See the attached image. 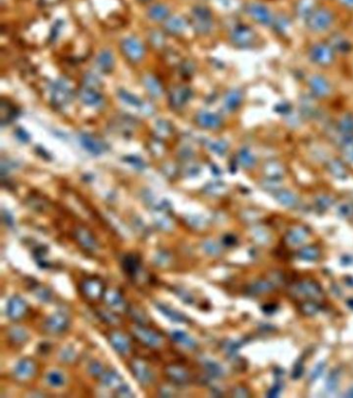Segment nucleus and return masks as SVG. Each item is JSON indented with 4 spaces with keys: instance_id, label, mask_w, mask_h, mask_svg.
<instances>
[{
    "instance_id": "nucleus-57",
    "label": "nucleus",
    "mask_w": 353,
    "mask_h": 398,
    "mask_svg": "<svg viewBox=\"0 0 353 398\" xmlns=\"http://www.w3.org/2000/svg\"><path fill=\"white\" fill-rule=\"evenodd\" d=\"M233 396H237V397H248V396H250V393L248 392L247 389L242 388V387H239V388H235V389L233 390Z\"/></svg>"
},
{
    "instance_id": "nucleus-64",
    "label": "nucleus",
    "mask_w": 353,
    "mask_h": 398,
    "mask_svg": "<svg viewBox=\"0 0 353 398\" xmlns=\"http://www.w3.org/2000/svg\"><path fill=\"white\" fill-rule=\"evenodd\" d=\"M347 396H348V397H353V388H352V389H350V390L348 391V393H347Z\"/></svg>"
},
{
    "instance_id": "nucleus-16",
    "label": "nucleus",
    "mask_w": 353,
    "mask_h": 398,
    "mask_svg": "<svg viewBox=\"0 0 353 398\" xmlns=\"http://www.w3.org/2000/svg\"><path fill=\"white\" fill-rule=\"evenodd\" d=\"M123 52L128 57V59L132 61H139L144 54L142 45L134 39H128L124 41Z\"/></svg>"
},
{
    "instance_id": "nucleus-50",
    "label": "nucleus",
    "mask_w": 353,
    "mask_h": 398,
    "mask_svg": "<svg viewBox=\"0 0 353 398\" xmlns=\"http://www.w3.org/2000/svg\"><path fill=\"white\" fill-rule=\"evenodd\" d=\"M168 29L172 33H179L184 29V22L181 19H171L167 25Z\"/></svg>"
},
{
    "instance_id": "nucleus-44",
    "label": "nucleus",
    "mask_w": 353,
    "mask_h": 398,
    "mask_svg": "<svg viewBox=\"0 0 353 398\" xmlns=\"http://www.w3.org/2000/svg\"><path fill=\"white\" fill-rule=\"evenodd\" d=\"M48 383L53 387H62L65 385V378L64 376L58 372H51L47 376Z\"/></svg>"
},
{
    "instance_id": "nucleus-20",
    "label": "nucleus",
    "mask_w": 353,
    "mask_h": 398,
    "mask_svg": "<svg viewBox=\"0 0 353 398\" xmlns=\"http://www.w3.org/2000/svg\"><path fill=\"white\" fill-rule=\"evenodd\" d=\"M309 234V231L304 226H297L292 228L286 235V242L292 246H298V245L303 244L307 236Z\"/></svg>"
},
{
    "instance_id": "nucleus-31",
    "label": "nucleus",
    "mask_w": 353,
    "mask_h": 398,
    "mask_svg": "<svg viewBox=\"0 0 353 398\" xmlns=\"http://www.w3.org/2000/svg\"><path fill=\"white\" fill-rule=\"evenodd\" d=\"M276 198L282 205L287 206V207L296 206L299 201L296 194H293L292 192L287 191V190H279L276 193Z\"/></svg>"
},
{
    "instance_id": "nucleus-39",
    "label": "nucleus",
    "mask_w": 353,
    "mask_h": 398,
    "mask_svg": "<svg viewBox=\"0 0 353 398\" xmlns=\"http://www.w3.org/2000/svg\"><path fill=\"white\" fill-rule=\"evenodd\" d=\"M239 161L246 168H251L256 164V158L247 148H244L239 152Z\"/></svg>"
},
{
    "instance_id": "nucleus-8",
    "label": "nucleus",
    "mask_w": 353,
    "mask_h": 398,
    "mask_svg": "<svg viewBox=\"0 0 353 398\" xmlns=\"http://www.w3.org/2000/svg\"><path fill=\"white\" fill-rule=\"evenodd\" d=\"M81 289L85 297L91 300H98L104 297L105 286L103 282L96 277H90L82 282Z\"/></svg>"
},
{
    "instance_id": "nucleus-25",
    "label": "nucleus",
    "mask_w": 353,
    "mask_h": 398,
    "mask_svg": "<svg viewBox=\"0 0 353 398\" xmlns=\"http://www.w3.org/2000/svg\"><path fill=\"white\" fill-rule=\"evenodd\" d=\"M192 93L191 90L187 87H179L175 90L172 91V96H171V102L173 103L174 106H182L186 102L189 101Z\"/></svg>"
},
{
    "instance_id": "nucleus-26",
    "label": "nucleus",
    "mask_w": 353,
    "mask_h": 398,
    "mask_svg": "<svg viewBox=\"0 0 353 398\" xmlns=\"http://www.w3.org/2000/svg\"><path fill=\"white\" fill-rule=\"evenodd\" d=\"M274 288V282L270 280H258L248 287V291L251 295H263L272 291Z\"/></svg>"
},
{
    "instance_id": "nucleus-2",
    "label": "nucleus",
    "mask_w": 353,
    "mask_h": 398,
    "mask_svg": "<svg viewBox=\"0 0 353 398\" xmlns=\"http://www.w3.org/2000/svg\"><path fill=\"white\" fill-rule=\"evenodd\" d=\"M310 57L313 63L321 67L330 66L335 59V51L328 44H316L311 48Z\"/></svg>"
},
{
    "instance_id": "nucleus-36",
    "label": "nucleus",
    "mask_w": 353,
    "mask_h": 398,
    "mask_svg": "<svg viewBox=\"0 0 353 398\" xmlns=\"http://www.w3.org/2000/svg\"><path fill=\"white\" fill-rule=\"evenodd\" d=\"M128 313L138 325L145 326L150 322V319L147 317V314L141 308L136 307V306H131V307H129Z\"/></svg>"
},
{
    "instance_id": "nucleus-56",
    "label": "nucleus",
    "mask_w": 353,
    "mask_h": 398,
    "mask_svg": "<svg viewBox=\"0 0 353 398\" xmlns=\"http://www.w3.org/2000/svg\"><path fill=\"white\" fill-rule=\"evenodd\" d=\"M317 203L320 207H323V208H328L329 206H331V204L333 203V200L331 198H329L328 196H322V197H319L317 199Z\"/></svg>"
},
{
    "instance_id": "nucleus-14",
    "label": "nucleus",
    "mask_w": 353,
    "mask_h": 398,
    "mask_svg": "<svg viewBox=\"0 0 353 398\" xmlns=\"http://www.w3.org/2000/svg\"><path fill=\"white\" fill-rule=\"evenodd\" d=\"M108 338L111 346L117 353H120L121 355H128L130 353L131 351L130 340L123 333L117 331L111 332L108 336Z\"/></svg>"
},
{
    "instance_id": "nucleus-24",
    "label": "nucleus",
    "mask_w": 353,
    "mask_h": 398,
    "mask_svg": "<svg viewBox=\"0 0 353 398\" xmlns=\"http://www.w3.org/2000/svg\"><path fill=\"white\" fill-rule=\"evenodd\" d=\"M264 173L271 179H280L285 173V168L277 161H271L264 165Z\"/></svg>"
},
{
    "instance_id": "nucleus-63",
    "label": "nucleus",
    "mask_w": 353,
    "mask_h": 398,
    "mask_svg": "<svg viewBox=\"0 0 353 398\" xmlns=\"http://www.w3.org/2000/svg\"><path fill=\"white\" fill-rule=\"evenodd\" d=\"M225 244H227V245H231V244H234L235 243V238L233 237V236H231V235H227L226 237H225Z\"/></svg>"
},
{
    "instance_id": "nucleus-18",
    "label": "nucleus",
    "mask_w": 353,
    "mask_h": 398,
    "mask_svg": "<svg viewBox=\"0 0 353 398\" xmlns=\"http://www.w3.org/2000/svg\"><path fill=\"white\" fill-rule=\"evenodd\" d=\"M195 19L197 20L196 28L200 33H209L212 27L211 14L205 9H197L195 11Z\"/></svg>"
},
{
    "instance_id": "nucleus-60",
    "label": "nucleus",
    "mask_w": 353,
    "mask_h": 398,
    "mask_svg": "<svg viewBox=\"0 0 353 398\" xmlns=\"http://www.w3.org/2000/svg\"><path fill=\"white\" fill-rule=\"evenodd\" d=\"M337 384H338V375L332 374V375L330 376V379H329V382H328V387H329V389L335 390V389L337 388Z\"/></svg>"
},
{
    "instance_id": "nucleus-34",
    "label": "nucleus",
    "mask_w": 353,
    "mask_h": 398,
    "mask_svg": "<svg viewBox=\"0 0 353 398\" xmlns=\"http://www.w3.org/2000/svg\"><path fill=\"white\" fill-rule=\"evenodd\" d=\"M315 5V0H300L297 7L298 15L307 20V18L314 12Z\"/></svg>"
},
{
    "instance_id": "nucleus-17",
    "label": "nucleus",
    "mask_w": 353,
    "mask_h": 398,
    "mask_svg": "<svg viewBox=\"0 0 353 398\" xmlns=\"http://www.w3.org/2000/svg\"><path fill=\"white\" fill-rule=\"evenodd\" d=\"M82 146L94 155H101L105 151V145L102 141L88 134H82L80 137Z\"/></svg>"
},
{
    "instance_id": "nucleus-11",
    "label": "nucleus",
    "mask_w": 353,
    "mask_h": 398,
    "mask_svg": "<svg viewBox=\"0 0 353 398\" xmlns=\"http://www.w3.org/2000/svg\"><path fill=\"white\" fill-rule=\"evenodd\" d=\"M309 87L311 93L317 98H326L332 91L331 84L320 75H314L309 79Z\"/></svg>"
},
{
    "instance_id": "nucleus-32",
    "label": "nucleus",
    "mask_w": 353,
    "mask_h": 398,
    "mask_svg": "<svg viewBox=\"0 0 353 398\" xmlns=\"http://www.w3.org/2000/svg\"><path fill=\"white\" fill-rule=\"evenodd\" d=\"M171 337L174 341L179 342L185 347H188L190 349H193L196 347V342L193 338H191L190 336L184 332V331H180V330H176V331H173L171 333Z\"/></svg>"
},
{
    "instance_id": "nucleus-28",
    "label": "nucleus",
    "mask_w": 353,
    "mask_h": 398,
    "mask_svg": "<svg viewBox=\"0 0 353 398\" xmlns=\"http://www.w3.org/2000/svg\"><path fill=\"white\" fill-rule=\"evenodd\" d=\"M102 384L108 388H115L117 389L119 387H121L124 383H123V379L122 377L120 376L119 373H116L114 370H110L108 373H105L102 377Z\"/></svg>"
},
{
    "instance_id": "nucleus-1",
    "label": "nucleus",
    "mask_w": 353,
    "mask_h": 398,
    "mask_svg": "<svg viewBox=\"0 0 353 398\" xmlns=\"http://www.w3.org/2000/svg\"><path fill=\"white\" fill-rule=\"evenodd\" d=\"M334 22V14L327 8L315 9L307 18L308 27L314 33H322L329 29Z\"/></svg>"
},
{
    "instance_id": "nucleus-48",
    "label": "nucleus",
    "mask_w": 353,
    "mask_h": 398,
    "mask_svg": "<svg viewBox=\"0 0 353 398\" xmlns=\"http://www.w3.org/2000/svg\"><path fill=\"white\" fill-rule=\"evenodd\" d=\"M150 15L153 19H157V20H161V19H164L167 15H168V11L166 10L165 7H162V6H156L154 8H152L151 12H150Z\"/></svg>"
},
{
    "instance_id": "nucleus-29",
    "label": "nucleus",
    "mask_w": 353,
    "mask_h": 398,
    "mask_svg": "<svg viewBox=\"0 0 353 398\" xmlns=\"http://www.w3.org/2000/svg\"><path fill=\"white\" fill-rule=\"evenodd\" d=\"M329 45L334 49V51L338 52H348L350 50V43L341 35L335 34L329 40Z\"/></svg>"
},
{
    "instance_id": "nucleus-41",
    "label": "nucleus",
    "mask_w": 353,
    "mask_h": 398,
    "mask_svg": "<svg viewBox=\"0 0 353 398\" xmlns=\"http://www.w3.org/2000/svg\"><path fill=\"white\" fill-rule=\"evenodd\" d=\"M329 170L331 173L339 178H343L346 175V168L344 167L343 163L339 160H332L329 163Z\"/></svg>"
},
{
    "instance_id": "nucleus-45",
    "label": "nucleus",
    "mask_w": 353,
    "mask_h": 398,
    "mask_svg": "<svg viewBox=\"0 0 353 398\" xmlns=\"http://www.w3.org/2000/svg\"><path fill=\"white\" fill-rule=\"evenodd\" d=\"M98 314L105 323H107L109 325H119L121 323V319L111 311L100 310V311H98Z\"/></svg>"
},
{
    "instance_id": "nucleus-10",
    "label": "nucleus",
    "mask_w": 353,
    "mask_h": 398,
    "mask_svg": "<svg viewBox=\"0 0 353 398\" xmlns=\"http://www.w3.org/2000/svg\"><path fill=\"white\" fill-rule=\"evenodd\" d=\"M37 373V364L33 359H23L15 367L14 376L20 382L28 381Z\"/></svg>"
},
{
    "instance_id": "nucleus-33",
    "label": "nucleus",
    "mask_w": 353,
    "mask_h": 398,
    "mask_svg": "<svg viewBox=\"0 0 353 398\" xmlns=\"http://www.w3.org/2000/svg\"><path fill=\"white\" fill-rule=\"evenodd\" d=\"M98 66L103 72H110L113 69L114 59L110 51H103L98 57Z\"/></svg>"
},
{
    "instance_id": "nucleus-27",
    "label": "nucleus",
    "mask_w": 353,
    "mask_h": 398,
    "mask_svg": "<svg viewBox=\"0 0 353 398\" xmlns=\"http://www.w3.org/2000/svg\"><path fill=\"white\" fill-rule=\"evenodd\" d=\"M157 308L165 315L167 316L168 319H170L171 321L173 322H176V323H184V322H187L188 319L183 314L181 313L180 311L178 310H174L170 307H168V306L164 305V304H161V303H157Z\"/></svg>"
},
{
    "instance_id": "nucleus-3",
    "label": "nucleus",
    "mask_w": 353,
    "mask_h": 398,
    "mask_svg": "<svg viewBox=\"0 0 353 398\" xmlns=\"http://www.w3.org/2000/svg\"><path fill=\"white\" fill-rule=\"evenodd\" d=\"M133 333L136 336V338L146 347L160 348L163 344L164 339L162 337V335L149 328H146L145 326L138 325L134 327Z\"/></svg>"
},
{
    "instance_id": "nucleus-62",
    "label": "nucleus",
    "mask_w": 353,
    "mask_h": 398,
    "mask_svg": "<svg viewBox=\"0 0 353 398\" xmlns=\"http://www.w3.org/2000/svg\"><path fill=\"white\" fill-rule=\"evenodd\" d=\"M340 3L347 8H353V0H340Z\"/></svg>"
},
{
    "instance_id": "nucleus-5",
    "label": "nucleus",
    "mask_w": 353,
    "mask_h": 398,
    "mask_svg": "<svg viewBox=\"0 0 353 398\" xmlns=\"http://www.w3.org/2000/svg\"><path fill=\"white\" fill-rule=\"evenodd\" d=\"M247 13L252 19L262 25H271L274 22V16L270 9L259 3H250L247 5Z\"/></svg>"
},
{
    "instance_id": "nucleus-55",
    "label": "nucleus",
    "mask_w": 353,
    "mask_h": 398,
    "mask_svg": "<svg viewBox=\"0 0 353 398\" xmlns=\"http://www.w3.org/2000/svg\"><path fill=\"white\" fill-rule=\"evenodd\" d=\"M170 261V256L166 252H161L156 257V263L159 266H166Z\"/></svg>"
},
{
    "instance_id": "nucleus-59",
    "label": "nucleus",
    "mask_w": 353,
    "mask_h": 398,
    "mask_svg": "<svg viewBox=\"0 0 353 398\" xmlns=\"http://www.w3.org/2000/svg\"><path fill=\"white\" fill-rule=\"evenodd\" d=\"M3 219H4V222L6 223V225H8V226L14 225V219L9 211H7V210L3 211Z\"/></svg>"
},
{
    "instance_id": "nucleus-13",
    "label": "nucleus",
    "mask_w": 353,
    "mask_h": 398,
    "mask_svg": "<svg viewBox=\"0 0 353 398\" xmlns=\"http://www.w3.org/2000/svg\"><path fill=\"white\" fill-rule=\"evenodd\" d=\"M27 310V305L19 296H14L10 299L8 304V316L13 321L22 319Z\"/></svg>"
},
{
    "instance_id": "nucleus-61",
    "label": "nucleus",
    "mask_w": 353,
    "mask_h": 398,
    "mask_svg": "<svg viewBox=\"0 0 353 398\" xmlns=\"http://www.w3.org/2000/svg\"><path fill=\"white\" fill-rule=\"evenodd\" d=\"M323 368H325V365H322V364H320V365H318L317 367H316V368L314 369V372H313V374L311 375L312 376V379L313 380H315V379H317L320 375H321V373H322V370H323Z\"/></svg>"
},
{
    "instance_id": "nucleus-49",
    "label": "nucleus",
    "mask_w": 353,
    "mask_h": 398,
    "mask_svg": "<svg viewBox=\"0 0 353 398\" xmlns=\"http://www.w3.org/2000/svg\"><path fill=\"white\" fill-rule=\"evenodd\" d=\"M203 248L211 255H218L221 252L220 247L218 246V244L213 242V241H207L203 244Z\"/></svg>"
},
{
    "instance_id": "nucleus-22",
    "label": "nucleus",
    "mask_w": 353,
    "mask_h": 398,
    "mask_svg": "<svg viewBox=\"0 0 353 398\" xmlns=\"http://www.w3.org/2000/svg\"><path fill=\"white\" fill-rule=\"evenodd\" d=\"M197 120L201 127L208 129H217L221 126L222 122L221 118L218 115L210 112H201L198 115Z\"/></svg>"
},
{
    "instance_id": "nucleus-21",
    "label": "nucleus",
    "mask_w": 353,
    "mask_h": 398,
    "mask_svg": "<svg viewBox=\"0 0 353 398\" xmlns=\"http://www.w3.org/2000/svg\"><path fill=\"white\" fill-rule=\"evenodd\" d=\"M8 336H9L10 341L13 342L15 346H22L29 338L27 331L20 326L11 327L8 330Z\"/></svg>"
},
{
    "instance_id": "nucleus-58",
    "label": "nucleus",
    "mask_w": 353,
    "mask_h": 398,
    "mask_svg": "<svg viewBox=\"0 0 353 398\" xmlns=\"http://www.w3.org/2000/svg\"><path fill=\"white\" fill-rule=\"evenodd\" d=\"M226 148H227V145L224 142H217L213 146V150L218 152V154H220V155L224 154V152L226 151Z\"/></svg>"
},
{
    "instance_id": "nucleus-42",
    "label": "nucleus",
    "mask_w": 353,
    "mask_h": 398,
    "mask_svg": "<svg viewBox=\"0 0 353 398\" xmlns=\"http://www.w3.org/2000/svg\"><path fill=\"white\" fill-rule=\"evenodd\" d=\"M204 368L205 370H207V373L212 376V377H215V378H220L224 375V372H223V368L222 367L218 364V363H215L213 361H208L204 363Z\"/></svg>"
},
{
    "instance_id": "nucleus-7",
    "label": "nucleus",
    "mask_w": 353,
    "mask_h": 398,
    "mask_svg": "<svg viewBox=\"0 0 353 398\" xmlns=\"http://www.w3.org/2000/svg\"><path fill=\"white\" fill-rule=\"evenodd\" d=\"M290 291L296 297H304L310 299H317L323 297L322 289L320 286L313 281H303L293 285Z\"/></svg>"
},
{
    "instance_id": "nucleus-37",
    "label": "nucleus",
    "mask_w": 353,
    "mask_h": 398,
    "mask_svg": "<svg viewBox=\"0 0 353 398\" xmlns=\"http://www.w3.org/2000/svg\"><path fill=\"white\" fill-rule=\"evenodd\" d=\"M344 156L351 162H353V134L344 135L341 142Z\"/></svg>"
},
{
    "instance_id": "nucleus-9",
    "label": "nucleus",
    "mask_w": 353,
    "mask_h": 398,
    "mask_svg": "<svg viewBox=\"0 0 353 398\" xmlns=\"http://www.w3.org/2000/svg\"><path fill=\"white\" fill-rule=\"evenodd\" d=\"M131 368L135 378L142 386H149L150 384H152L154 380V375L144 361L139 359L134 360L131 363Z\"/></svg>"
},
{
    "instance_id": "nucleus-53",
    "label": "nucleus",
    "mask_w": 353,
    "mask_h": 398,
    "mask_svg": "<svg viewBox=\"0 0 353 398\" xmlns=\"http://www.w3.org/2000/svg\"><path fill=\"white\" fill-rule=\"evenodd\" d=\"M37 297L43 301V302H49L51 300V291L45 287H41L39 289H36Z\"/></svg>"
},
{
    "instance_id": "nucleus-52",
    "label": "nucleus",
    "mask_w": 353,
    "mask_h": 398,
    "mask_svg": "<svg viewBox=\"0 0 353 398\" xmlns=\"http://www.w3.org/2000/svg\"><path fill=\"white\" fill-rule=\"evenodd\" d=\"M115 395L120 396V397H133L134 396V394L131 391L130 387L128 385H126V384H123L121 387H119V388L116 389Z\"/></svg>"
},
{
    "instance_id": "nucleus-6",
    "label": "nucleus",
    "mask_w": 353,
    "mask_h": 398,
    "mask_svg": "<svg viewBox=\"0 0 353 398\" xmlns=\"http://www.w3.org/2000/svg\"><path fill=\"white\" fill-rule=\"evenodd\" d=\"M70 326L69 316L66 313L58 312L48 317L44 324V329L50 334H62L68 330Z\"/></svg>"
},
{
    "instance_id": "nucleus-4",
    "label": "nucleus",
    "mask_w": 353,
    "mask_h": 398,
    "mask_svg": "<svg viewBox=\"0 0 353 398\" xmlns=\"http://www.w3.org/2000/svg\"><path fill=\"white\" fill-rule=\"evenodd\" d=\"M231 39L237 46L247 48L256 41V34L248 25H239L231 33Z\"/></svg>"
},
{
    "instance_id": "nucleus-35",
    "label": "nucleus",
    "mask_w": 353,
    "mask_h": 398,
    "mask_svg": "<svg viewBox=\"0 0 353 398\" xmlns=\"http://www.w3.org/2000/svg\"><path fill=\"white\" fill-rule=\"evenodd\" d=\"M338 129L343 135L353 134V115H343L338 122Z\"/></svg>"
},
{
    "instance_id": "nucleus-23",
    "label": "nucleus",
    "mask_w": 353,
    "mask_h": 398,
    "mask_svg": "<svg viewBox=\"0 0 353 398\" xmlns=\"http://www.w3.org/2000/svg\"><path fill=\"white\" fill-rule=\"evenodd\" d=\"M123 268L131 277H136L140 270V260L135 254H128L123 260Z\"/></svg>"
},
{
    "instance_id": "nucleus-40",
    "label": "nucleus",
    "mask_w": 353,
    "mask_h": 398,
    "mask_svg": "<svg viewBox=\"0 0 353 398\" xmlns=\"http://www.w3.org/2000/svg\"><path fill=\"white\" fill-rule=\"evenodd\" d=\"M298 255L300 258H302L304 260L313 261V260H316L319 258L320 252H319L318 248L310 246V247H305V248L300 249V251L298 252Z\"/></svg>"
},
{
    "instance_id": "nucleus-19",
    "label": "nucleus",
    "mask_w": 353,
    "mask_h": 398,
    "mask_svg": "<svg viewBox=\"0 0 353 398\" xmlns=\"http://www.w3.org/2000/svg\"><path fill=\"white\" fill-rule=\"evenodd\" d=\"M104 299L106 304L110 308H113L115 310H124L126 303L123 296L117 290L115 289L106 290L104 294Z\"/></svg>"
},
{
    "instance_id": "nucleus-47",
    "label": "nucleus",
    "mask_w": 353,
    "mask_h": 398,
    "mask_svg": "<svg viewBox=\"0 0 353 398\" xmlns=\"http://www.w3.org/2000/svg\"><path fill=\"white\" fill-rule=\"evenodd\" d=\"M302 311L306 315H314L319 311V306L313 301H307L302 305Z\"/></svg>"
},
{
    "instance_id": "nucleus-30",
    "label": "nucleus",
    "mask_w": 353,
    "mask_h": 398,
    "mask_svg": "<svg viewBox=\"0 0 353 398\" xmlns=\"http://www.w3.org/2000/svg\"><path fill=\"white\" fill-rule=\"evenodd\" d=\"M242 102H243V94L239 90L230 91L225 98V106L230 111L237 110L241 106Z\"/></svg>"
},
{
    "instance_id": "nucleus-12",
    "label": "nucleus",
    "mask_w": 353,
    "mask_h": 398,
    "mask_svg": "<svg viewBox=\"0 0 353 398\" xmlns=\"http://www.w3.org/2000/svg\"><path fill=\"white\" fill-rule=\"evenodd\" d=\"M75 237L81 245V247L88 251H95L98 248V242L94 234L83 226H79L75 230Z\"/></svg>"
},
{
    "instance_id": "nucleus-15",
    "label": "nucleus",
    "mask_w": 353,
    "mask_h": 398,
    "mask_svg": "<svg viewBox=\"0 0 353 398\" xmlns=\"http://www.w3.org/2000/svg\"><path fill=\"white\" fill-rule=\"evenodd\" d=\"M166 376L170 381L179 385H185L190 381V374L182 366L169 365L165 368Z\"/></svg>"
},
{
    "instance_id": "nucleus-54",
    "label": "nucleus",
    "mask_w": 353,
    "mask_h": 398,
    "mask_svg": "<svg viewBox=\"0 0 353 398\" xmlns=\"http://www.w3.org/2000/svg\"><path fill=\"white\" fill-rule=\"evenodd\" d=\"M75 352L72 350V349H65L62 353H61V358L65 361V362H72L74 361V359L76 358L75 357Z\"/></svg>"
},
{
    "instance_id": "nucleus-51",
    "label": "nucleus",
    "mask_w": 353,
    "mask_h": 398,
    "mask_svg": "<svg viewBox=\"0 0 353 398\" xmlns=\"http://www.w3.org/2000/svg\"><path fill=\"white\" fill-rule=\"evenodd\" d=\"M339 214L343 217L349 218L353 216V204L344 203L339 207Z\"/></svg>"
},
{
    "instance_id": "nucleus-38",
    "label": "nucleus",
    "mask_w": 353,
    "mask_h": 398,
    "mask_svg": "<svg viewBox=\"0 0 353 398\" xmlns=\"http://www.w3.org/2000/svg\"><path fill=\"white\" fill-rule=\"evenodd\" d=\"M81 99L83 102H85L88 105H97L101 102V96L97 91H94L92 89H84L81 93Z\"/></svg>"
},
{
    "instance_id": "nucleus-46",
    "label": "nucleus",
    "mask_w": 353,
    "mask_h": 398,
    "mask_svg": "<svg viewBox=\"0 0 353 398\" xmlns=\"http://www.w3.org/2000/svg\"><path fill=\"white\" fill-rule=\"evenodd\" d=\"M88 373L95 378H101L105 374L104 367L99 361H93L90 364V366H88Z\"/></svg>"
},
{
    "instance_id": "nucleus-43",
    "label": "nucleus",
    "mask_w": 353,
    "mask_h": 398,
    "mask_svg": "<svg viewBox=\"0 0 353 398\" xmlns=\"http://www.w3.org/2000/svg\"><path fill=\"white\" fill-rule=\"evenodd\" d=\"M145 85L147 87V89L150 90V93L154 96H160L162 94V87L160 85L159 82H157V80L153 77H146L145 80Z\"/></svg>"
}]
</instances>
